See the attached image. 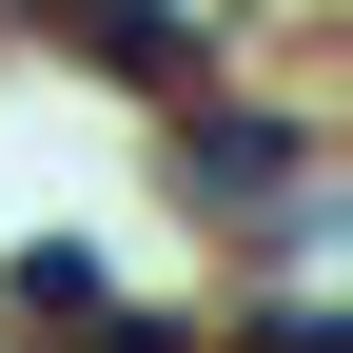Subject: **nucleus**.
<instances>
[{"label": "nucleus", "mask_w": 353, "mask_h": 353, "mask_svg": "<svg viewBox=\"0 0 353 353\" xmlns=\"http://www.w3.org/2000/svg\"><path fill=\"white\" fill-rule=\"evenodd\" d=\"M176 196H216V216H294V196H314V138H294V118L196 99V118H176Z\"/></svg>", "instance_id": "1"}, {"label": "nucleus", "mask_w": 353, "mask_h": 353, "mask_svg": "<svg viewBox=\"0 0 353 353\" xmlns=\"http://www.w3.org/2000/svg\"><path fill=\"white\" fill-rule=\"evenodd\" d=\"M20 353H196V334H176V314H138L99 255H20Z\"/></svg>", "instance_id": "2"}]
</instances>
